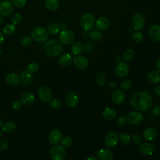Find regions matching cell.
Masks as SVG:
<instances>
[{
	"instance_id": "cell-1",
	"label": "cell",
	"mask_w": 160,
	"mask_h": 160,
	"mask_svg": "<svg viewBox=\"0 0 160 160\" xmlns=\"http://www.w3.org/2000/svg\"><path fill=\"white\" fill-rule=\"evenodd\" d=\"M129 102L134 109L146 111L152 106V99L149 94L146 92H137L131 95Z\"/></svg>"
},
{
	"instance_id": "cell-2",
	"label": "cell",
	"mask_w": 160,
	"mask_h": 160,
	"mask_svg": "<svg viewBox=\"0 0 160 160\" xmlns=\"http://www.w3.org/2000/svg\"><path fill=\"white\" fill-rule=\"evenodd\" d=\"M44 50L48 56L55 57L59 55L62 51V45L56 39H51L45 43Z\"/></svg>"
},
{
	"instance_id": "cell-3",
	"label": "cell",
	"mask_w": 160,
	"mask_h": 160,
	"mask_svg": "<svg viewBox=\"0 0 160 160\" xmlns=\"http://www.w3.org/2000/svg\"><path fill=\"white\" fill-rule=\"evenodd\" d=\"M31 37L36 41L44 42L48 39L49 34L45 28L41 26H36L31 30Z\"/></svg>"
},
{
	"instance_id": "cell-4",
	"label": "cell",
	"mask_w": 160,
	"mask_h": 160,
	"mask_svg": "<svg viewBox=\"0 0 160 160\" xmlns=\"http://www.w3.org/2000/svg\"><path fill=\"white\" fill-rule=\"evenodd\" d=\"M80 24L81 27L86 31L92 29L95 24V18L91 12L84 13L81 18Z\"/></svg>"
},
{
	"instance_id": "cell-5",
	"label": "cell",
	"mask_w": 160,
	"mask_h": 160,
	"mask_svg": "<svg viewBox=\"0 0 160 160\" xmlns=\"http://www.w3.org/2000/svg\"><path fill=\"white\" fill-rule=\"evenodd\" d=\"M66 156V151L61 145H55L50 150V157L52 160H62Z\"/></svg>"
},
{
	"instance_id": "cell-6",
	"label": "cell",
	"mask_w": 160,
	"mask_h": 160,
	"mask_svg": "<svg viewBox=\"0 0 160 160\" xmlns=\"http://www.w3.org/2000/svg\"><path fill=\"white\" fill-rule=\"evenodd\" d=\"M126 121L133 126L139 125L142 123L144 117L143 115L138 111H133L129 113L126 116Z\"/></svg>"
},
{
	"instance_id": "cell-7",
	"label": "cell",
	"mask_w": 160,
	"mask_h": 160,
	"mask_svg": "<svg viewBox=\"0 0 160 160\" xmlns=\"http://www.w3.org/2000/svg\"><path fill=\"white\" fill-rule=\"evenodd\" d=\"M14 10V5L12 2L8 0L2 1L0 2V14L4 17L10 16Z\"/></svg>"
},
{
	"instance_id": "cell-8",
	"label": "cell",
	"mask_w": 160,
	"mask_h": 160,
	"mask_svg": "<svg viewBox=\"0 0 160 160\" xmlns=\"http://www.w3.org/2000/svg\"><path fill=\"white\" fill-rule=\"evenodd\" d=\"M38 95L39 98L43 102L50 101L52 98V93L49 88L46 86H41L38 89Z\"/></svg>"
},
{
	"instance_id": "cell-9",
	"label": "cell",
	"mask_w": 160,
	"mask_h": 160,
	"mask_svg": "<svg viewBox=\"0 0 160 160\" xmlns=\"http://www.w3.org/2000/svg\"><path fill=\"white\" fill-rule=\"evenodd\" d=\"M59 39L64 44H69L74 39V33L69 29H64L62 31L59 36Z\"/></svg>"
},
{
	"instance_id": "cell-10",
	"label": "cell",
	"mask_w": 160,
	"mask_h": 160,
	"mask_svg": "<svg viewBox=\"0 0 160 160\" xmlns=\"http://www.w3.org/2000/svg\"><path fill=\"white\" fill-rule=\"evenodd\" d=\"M118 134L115 132L111 131L106 134L104 139V144L107 148H112L118 144Z\"/></svg>"
},
{
	"instance_id": "cell-11",
	"label": "cell",
	"mask_w": 160,
	"mask_h": 160,
	"mask_svg": "<svg viewBox=\"0 0 160 160\" xmlns=\"http://www.w3.org/2000/svg\"><path fill=\"white\" fill-rule=\"evenodd\" d=\"M132 26L136 30H141L145 26V19L140 13H136L132 18Z\"/></svg>"
},
{
	"instance_id": "cell-12",
	"label": "cell",
	"mask_w": 160,
	"mask_h": 160,
	"mask_svg": "<svg viewBox=\"0 0 160 160\" xmlns=\"http://www.w3.org/2000/svg\"><path fill=\"white\" fill-rule=\"evenodd\" d=\"M73 64L77 69L79 70H84L88 68L89 65V61L85 56L79 55L74 58Z\"/></svg>"
},
{
	"instance_id": "cell-13",
	"label": "cell",
	"mask_w": 160,
	"mask_h": 160,
	"mask_svg": "<svg viewBox=\"0 0 160 160\" xmlns=\"http://www.w3.org/2000/svg\"><path fill=\"white\" fill-rule=\"evenodd\" d=\"M149 38L155 42H160V26L157 24L151 25L148 29Z\"/></svg>"
},
{
	"instance_id": "cell-14",
	"label": "cell",
	"mask_w": 160,
	"mask_h": 160,
	"mask_svg": "<svg viewBox=\"0 0 160 160\" xmlns=\"http://www.w3.org/2000/svg\"><path fill=\"white\" fill-rule=\"evenodd\" d=\"M139 152L144 156H151L155 151V146L150 142H143L139 145Z\"/></svg>"
},
{
	"instance_id": "cell-15",
	"label": "cell",
	"mask_w": 160,
	"mask_h": 160,
	"mask_svg": "<svg viewBox=\"0 0 160 160\" xmlns=\"http://www.w3.org/2000/svg\"><path fill=\"white\" fill-rule=\"evenodd\" d=\"M62 139V134L58 129H52L49 134V141L51 143L54 144H59L61 142Z\"/></svg>"
},
{
	"instance_id": "cell-16",
	"label": "cell",
	"mask_w": 160,
	"mask_h": 160,
	"mask_svg": "<svg viewBox=\"0 0 160 160\" xmlns=\"http://www.w3.org/2000/svg\"><path fill=\"white\" fill-rule=\"evenodd\" d=\"M116 75L119 78L126 77L129 73V67L123 62H119L115 68L114 70Z\"/></svg>"
},
{
	"instance_id": "cell-17",
	"label": "cell",
	"mask_w": 160,
	"mask_h": 160,
	"mask_svg": "<svg viewBox=\"0 0 160 160\" xmlns=\"http://www.w3.org/2000/svg\"><path fill=\"white\" fill-rule=\"evenodd\" d=\"M79 102V97L78 94L74 92H70L67 94L66 96V103L71 107L74 108L78 105Z\"/></svg>"
},
{
	"instance_id": "cell-18",
	"label": "cell",
	"mask_w": 160,
	"mask_h": 160,
	"mask_svg": "<svg viewBox=\"0 0 160 160\" xmlns=\"http://www.w3.org/2000/svg\"><path fill=\"white\" fill-rule=\"evenodd\" d=\"M111 99L116 104H120L123 102L125 99V94L121 89L114 90L111 94Z\"/></svg>"
},
{
	"instance_id": "cell-19",
	"label": "cell",
	"mask_w": 160,
	"mask_h": 160,
	"mask_svg": "<svg viewBox=\"0 0 160 160\" xmlns=\"http://www.w3.org/2000/svg\"><path fill=\"white\" fill-rule=\"evenodd\" d=\"M96 156L99 160H111L113 158L112 151L106 148L99 149L96 152Z\"/></svg>"
},
{
	"instance_id": "cell-20",
	"label": "cell",
	"mask_w": 160,
	"mask_h": 160,
	"mask_svg": "<svg viewBox=\"0 0 160 160\" xmlns=\"http://www.w3.org/2000/svg\"><path fill=\"white\" fill-rule=\"evenodd\" d=\"M95 24L98 30L104 31L109 28L110 22L108 18L105 16H101L96 20Z\"/></svg>"
},
{
	"instance_id": "cell-21",
	"label": "cell",
	"mask_w": 160,
	"mask_h": 160,
	"mask_svg": "<svg viewBox=\"0 0 160 160\" xmlns=\"http://www.w3.org/2000/svg\"><path fill=\"white\" fill-rule=\"evenodd\" d=\"M35 96L29 92L22 93L20 96V101L24 105H30L35 101Z\"/></svg>"
},
{
	"instance_id": "cell-22",
	"label": "cell",
	"mask_w": 160,
	"mask_h": 160,
	"mask_svg": "<svg viewBox=\"0 0 160 160\" xmlns=\"http://www.w3.org/2000/svg\"><path fill=\"white\" fill-rule=\"evenodd\" d=\"M72 58L69 54H63L59 57L58 63L62 66H68L72 62Z\"/></svg>"
},
{
	"instance_id": "cell-23",
	"label": "cell",
	"mask_w": 160,
	"mask_h": 160,
	"mask_svg": "<svg viewBox=\"0 0 160 160\" xmlns=\"http://www.w3.org/2000/svg\"><path fill=\"white\" fill-rule=\"evenodd\" d=\"M116 114H117L116 111L113 108H111L109 107L106 108L102 112V115L103 118L106 120H109V121L114 119L116 117Z\"/></svg>"
},
{
	"instance_id": "cell-24",
	"label": "cell",
	"mask_w": 160,
	"mask_h": 160,
	"mask_svg": "<svg viewBox=\"0 0 160 160\" xmlns=\"http://www.w3.org/2000/svg\"><path fill=\"white\" fill-rule=\"evenodd\" d=\"M156 131L154 128L149 127L146 128L143 132V138L148 141H152L156 136Z\"/></svg>"
},
{
	"instance_id": "cell-25",
	"label": "cell",
	"mask_w": 160,
	"mask_h": 160,
	"mask_svg": "<svg viewBox=\"0 0 160 160\" xmlns=\"http://www.w3.org/2000/svg\"><path fill=\"white\" fill-rule=\"evenodd\" d=\"M6 81L11 86H16L20 82V78L15 73L11 72L6 75Z\"/></svg>"
},
{
	"instance_id": "cell-26",
	"label": "cell",
	"mask_w": 160,
	"mask_h": 160,
	"mask_svg": "<svg viewBox=\"0 0 160 160\" xmlns=\"http://www.w3.org/2000/svg\"><path fill=\"white\" fill-rule=\"evenodd\" d=\"M148 81L152 84L160 82V70H154L150 72L147 77Z\"/></svg>"
},
{
	"instance_id": "cell-27",
	"label": "cell",
	"mask_w": 160,
	"mask_h": 160,
	"mask_svg": "<svg viewBox=\"0 0 160 160\" xmlns=\"http://www.w3.org/2000/svg\"><path fill=\"white\" fill-rule=\"evenodd\" d=\"M32 76L31 73L28 72L27 71H23L20 76V81L24 85H29L32 81Z\"/></svg>"
},
{
	"instance_id": "cell-28",
	"label": "cell",
	"mask_w": 160,
	"mask_h": 160,
	"mask_svg": "<svg viewBox=\"0 0 160 160\" xmlns=\"http://www.w3.org/2000/svg\"><path fill=\"white\" fill-rule=\"evenodd\" d=\"M45 6L50 11H56L59 6L58 0H45Z\"/></svg>"
},
{
	"instance_id": "cell-29",
	"label": "cell",
	"mask_w": 160,
	"mask_h": 160,
	"mask_svg": "<svg viewBox=\"0 0 160 160\" xmlns=\"http://www.w3.org/2000/svg\"><path fill=\"white\" fill-rule=\"evenodd\" d=\"M71 49L74 54L78 55L83 51V46L80 42H75L71 45Z\"/></svg>"
},
{
	"instance_id": "cell-30",
	"label": "cell",
	"mask_w": 160,
	"mask_h": 160,
	"mask_svg": "<svg viewBox=\"0 0 160 160\" xmlns=\"http://www.w3.org/2000/svg\"><path fill=\"white\" fill-rule=\"evenodd\" d=\"M2 129L6 132H12L16 129V124L12 121H8L2 125Z\"/></svg>"
},
{
	"instance_id": "cell-31",
	"label": "cell",
	"mask_w": 160,
	"mask_h": 160,
	"mask_svg": "<svg viewBox=\"0 0 160 160\" xmlns=\"http://www.w3.org/2000/svg\"><path fill=\"white\" fill-rule=\"evenodd\" d=\"M134 52L131 49H126L122 54V59L126 62L131 61L134 58Z\"/></svg>"
},
{
	"instance_id": "cell-32",
	"label": "cell",
	"mask_w": 160,
	"mask_h": 160,
	"mask_svg": "<svg viewBox=\"0 0 160 160\" xmlns=\"http://www.w3.org/2000/svg\"><path fill=\"white\" fill-rule=\"evenodd\" d=\"M61 29L60 26L57 23H51L48 26V32L52 34H58Z\"/></svg>"
},
{
	"instance_id": "cell-33",
	"label": "cell",
	"mask_w": 160,
	"mask_h": 160,
	"mask_svg": "<svg viewBox=\"0 0 160 160\" xmlns=\"http://www.w3.org/2000/svg\"><path fill=\"white\" fill-rule=\"evenodd\" d=\"M16 31V28L14 24H7L6 26L3 28V33L6 35H12Z\"/></svg>"
},
{
	"instance_id": "cell-34",
	"label": "cell",
	"mask_w": 160,
	"mask_h": 160,
	"mask_svg": "<svg viewBox=\"0 0 160 160\" xmlns=\"http://www.w3.org/2000/svg\"><path fill=\"white\" fill-rule=\"evenodd\" d=\"M119 139L120 142L124 146H128L131 142V137L126 133H121L119 136Z\"/></svg>"
},
{
	"instance_id": "cell-35",
	"label": "cell",
	"mask_w": 160,
	"mask_h": 160,
	"mask_svg": "<svg viewBox=\"0 0 160 160\" xmlns=\"http://www.w3.org/2000/svg\"><path fill=\"white\" fill-rule=\"evenodd\" d=\"M39 64L37 62H32L28 65V66L26 68V71L32 74V73L37 72L39 69Z\"/></svg>"
},
{
	"instance_id": "cell-36",
	"label": "cell",
	"mask_w": 160,
	"mask_h": 160,
	"mask_svg": "<svg viewBox=\"0 0 160 160\" xmlns=\"http://www.w3.org/2000/svg\"><path fill=\"white\" fill-rule=\"evenodd\" d=\"M90 37L91 38V39L93 41H99L102 38V34L101 33L98 31V30H92L91 32H90Z\"/></svg>"
},
{
	"instance_id": "cell-37",
	"label": "cell",
	"mask_w": 160,
	"mask_h": 160,
	"mask_svg": "<svg viewBox=\"0 0 160 160\" xmlns=\"http://www.w3.org/2000/svg\"><path fill=\"white\" fill-rule=\"evenodd\" d=\"M96 80V82L99 86H104V85H105V84L106 82V76H105L104 74L102 72H99V74H97Z\"/></svg>"
},
{
	"instance_id": "cell-38",
	"label": "cell",
	"mask_w": 160,
	"mask_h": 160,
	"mask_svg": "<svg viewBox=\"0 0 160 160\" xmlns=\"http://www.w3.org/2000/svg\"><path fill=\"white\" fill-rule=\"evenodd\" d=\"M132 38L133 41L137 43L141 42L143 40V34L140 31H136L133 33L132 36Z\"/></svg>"
},
{
	"instance_id": "cell-39",
	"label": "cell",
	"mask_w": 160,
	"mask_h": 160,
	"mask_svg": "<svg viewBox=\"0 0 160 160\" xmlns=\"http://www.w3.org/2000/svg\"><path fill=\"white\" fill-rule=\"evenodd\" d=\"M49 106L51 108H52L53 109H58L61 108V102L58 99H54L50 101Z\"/></svg>"
},
{
	"instance_id": "cell-40",
	"label": "cell",
	"mask_w": 160,
	"mask_h": 160,
	"mask_svg": "<svg viewBox=\"0 0 160 160\" xmlns=\"http://www.w3.org/2000/svg\"><path fill=\"white\" fill-rule=\"evenodd\" d=\"M32 42V38L29 36H25L21 39V44L22 46L27 47L31 45Z\"/></svg>"
},
{
	"instance_id": "cell-41",
	"label": "cell",
	"mask_w": 160,
	"mask_h": 160,
	"mask_svg": "<svg viewBox=\"0 0 160 160\" xmlns=\"http://www.w3.org/2000/svg\"><path fill=\"white\" fill-rule=\"evenodd\" d=\"M61 142H62V146L64 148H68L71 146V145L72 144V140L71 138L67 136V137H65L62 139Z\"/></svg>"
},
{
	"instance_id": "cell-42",
	"label": "cell",
	"mask_w": 160,
	"mask_h": 160,
	"mask_svg": "<svg viewBox=\"0 0 160 160\" xmlns=\"http://www.w3.org/2000/svg\"><path fill=\"white\" fill-rule=\"evenodd\" d=\"M132 82L131 80L129 79H126L121 82L120 86L122 89H128L132 86Z\"/></svg>"
},
{
	"instance_id": "cell-43",
	"label": "cell",
	"mask_w": 160,
	"mask_h": 160,
	"mask_svg": "<svg viewBox=\"0 0 160 160\" xmlns=\"http://www.w3.org/2000/svg\"><path fill=\"white\" fill-rule=\"evenodd\" d=\"M131 141L134 145L139 146L142 143V138L138 134H134L131 137Z\"/></svg>"
},
{
	"instance_id": "cell-44",
	"label": "cell",
	"mask_w": 160,
	"mask_h": 160,
	"mask_svg": "<svg viewBox=\"0 0 160 160\" xmlns=\"http://www.w3.org/2000/svg\"><path fill=\"white\" fill-rule=\"evenodd\" d=\"M12 4L18 8H22L26 4V0H12Z\"/></svg>"
},
{
	"instance_id": "cell-45",
	"label": "cell",
	"mask_w": 160,
	"mask_h": 160,
	"mask_svg": "<svg viewBox=\"0 0 160 160\" xmlns=\"http://www.w3.org/2000/svg\"><path fill=\"white\" fill-rule=\"evenodd\" d=\"M21 19H22L21 15L19 13H16L12 16V17L11 18V21L13 24L16 25V24H19L21 21Z\"/></svg>"
},
{
	"instance_id": "cell-46",
	"label": "cell",
	"mask_w": 160,
	"mask_h": 160,
	"mask_svg": "<svg viewBox=\"0 0 160 160\" xmlns=\"http://www.w3.org/2000/svg\"><path fill=\"white\" fill-rule=\"evenodd\" d=\"M9 146V141L6 139H3L0 141V147L2 150H6Z\"/></svg>"
},
{
	"instance_id": "cell-47",
	"label": "cell",
	"mask_w": 160,
	"mask_h": 160,
	"mask_svg": "<svg viewBox=\"0 0 160 160\" xmlns=\"http://www.w3.org/2000/svg\"><path fill=\"white\" fill-rule=\"evenodd\" d=\"M11 106H12V108L14 110L18 111V110L21 109V108L22 106V103L19 101H14L12 102V103L11 104Z\"/></svg>"
},
{
	"instance_id": "cell-48",
	"label": "cell",
	"mask_w": 160,
	"mask_h": 160,
	"mask_svg": "<svg viewBox=\"0 0 160 160\" xmlns=\"http://www.w3.org/2000/svg\"><path fill=\"white\" fill-rule=\"evenodd\" d=\"M152 113L154 116L160 115V106H159V105L154 106L152 109Z\"/></svg>"
},
{
	"instance_id": "cell-49",
	"label": "cell",
	"mask_w": 160,
	"mask_h": 160,
	"mask_svg": "<svg viewBox=\"0 0 160 160\" xmlns=\"http://www.w3.org/2000/svg\"><path fill=\"white\" fill-rule=\"evenodd\" d=\"M154 94L159 98H160V86H158L155 88L154 90Z\"/></svg>"
},
{
	"instance_id": "cell-50",
	"label": "cell",
	"mask_w": 160,
	"mask_h": 160,
	"mask_svg": "<svg viewBox=\"0 0 160 160\" xmlns=\"http://www.w3.org/2000/svg\"><path fill=\"white\" fill-rule=\"evenodd\" d=\"M126 121V118H125V117L124 116L121 117L118 120V123L119 124V125H124L125 124Z\"/></svg>"
},
{
	"instance_id": "cell-51",
	"label": "cell",
	"mask_w": 160,
	"mask_h": 160,
	"mask_svg": "<svg viewBox=\"0 0 160 160\" xmlns=\"http://www.w3.org/2000/svg\"><path fill=\"white\" fill-rule=\"evenodd\" d=\"M4 40V35L3 33L0 32V46L2 44Z\"/></svg>"
},
{
	"instance_id": "cell-52",
	"label": "cell",
	"mask_w": 160,
	"mask_h": 160,
	"mask_svg": "<svg viewBox=\"0 0 160 160\" xmlns=\"http://www.w3.org/2000/svg\"><path fill=\"white\" fill-rule=\"evenodd\" d=\"M114 60H115V62H116L119 63V62H121V57H120L119 56H116L115 57Z\"/></svg>"
},
{
	"instance_id": "cell-53",
	"label": "cell",
	"mask_w": 160,
	"mask_h": 160,
	"mask_svg": "<svg viewBox=\"0 0 160 160\" xmlns=\"http://www.w3.org/2000/svg\"><path fill=\"white\" fill-rule=\"evenodd\" d=\"M156 67L158 70H160V59H158L156 62Z\"/></svg>"
},
{
	"instance_id": "cell-54",
	"label": "cell",
	"mask_w": 160,
	"mask_h": 160,
	"mask_svg": "<svg viewBox=\"0 0 160 160\" xmlns=\"http://www.w3.org/2000/svg\"><path fill=\"white\" fill-rule=\"evenodd\" d=\"M86 159L87 160H96V158H94V157H89V158H86Z\"/></svg>"
},
{
	"instance_id": "cell-55",
	"label": "cell",
	"mask_w": 160,
	"mask_h": 160,
	"mask_svg": "<svg viewBox=\"0 0 160 160\" xmlns=\"http://www.w3.org/2000/svg\"><path fill=\"white\" fill-rule=\"evenodd\" d=\"M2 121L1 118H0V128L2 127Z\"/></svg>"
},
{
	"instance_id": "cell-56",
	"label": "cell",
	"mask_w": 160,
	"mask_h": 160,
	"mask_svg": "<svg viewBox=\"0 0 160 160\" xmlns=\"http://www.w3.org/2000/svg\"><path fill=\"white\" fill-rule=\"evenodd\" d=\"M2 22V17H1V15L0 14V24H1Z\"/></svg>"
},
{
	"instance_id": "cell-57",
	"label": "cell",
	"mask_w": 160,
	"mask_h": 160,
	"mask_svg": "<svg viewBox=\"0 0 160 160\" xmlns=\"http://www.w3.org/2000/svg\"><path fill=\"white\" fill-rule=\"evenodd\" d=\"M2 54V50L0 49V55Z\"/></svg>"
},
{
	"instance_id": "cell-58",
	"label": "cell",
	"mask_w": 160,
	"mask_h": 160,
	"mask_svg": "<svg viewBox=\"0 0 160 160\" xmlns=\"http://www.w3.org/2000/svg\"><path fill=\"white\" fill-rule=\"evenodd\" d=\"M1 147H0V154H1Z\"/></svg>"
}]
</instances>
